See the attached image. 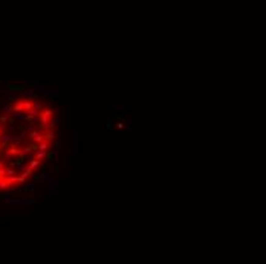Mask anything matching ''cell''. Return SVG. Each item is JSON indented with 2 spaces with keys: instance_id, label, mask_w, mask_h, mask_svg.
<instances>
[{
  "instance_id": "cell-1",
  "label": "cell",
  "mask_w": 266,
  "mask_h": 264,
  "mask_svg": "<svg viewBox=\"0 0 266 264\" xmlns=\"http://www.w3.org/2000/svg\"><path fill=\"white\" fill-rule=\"evenodd\" d=\"M29 138L34 141V142H41L45 138H43V135H40V131H31V133H29Z\"/></svg>"
},
{
  "instance_id": "cell-2",
  "label": "cell",
  "mask_w": 266,
  "mask_h": 264,
  "mask_svg": "<svg viewBox=\"0 0 266 264\" xmlns=\"http://www.w3.org/2000/svg\"><path fill=\"white\" fill-rule=\"evenodd\" d=\"M43 138H45L46 141H49V142L54 141V139H55V131H54V128H48L46 133L43 135Z\"/></svg>"
},
{
  "instance_id": "cell-3",
  "label": "cell",
  "mask_w": 266,
  "mask_h": 264,
  "mask_svg": "<svg viewBox=\"0 0 266 264\" xmlns=\"http://www.w3.org/2000/svg\"><path fill=\"white\" fill-rule=\"evenodd\" d=\"M49 144H51L49 141H46V139H43L41 142H38V144H37V150H41V151H46V150L49 148Z\"/></svg>"
},
{
  "instance_id": "cell-4",
  "label": "cell",
  "mask_w": 266,
  "mask_h": 264,
  "mask_svg": "<svg viewBox=\"0 0 266 264\" xmlns=\"http://www.w3.org/2000/svg\"><path fill=\"white\" fill-rule=\"evenodd\" d=\"M28 165H29V167H31L32 170H34V168H38V167H40V160L34 157L32 160H29V164H28Z\"/></svg>"
},
{
  "instance_id": "cell-5",
  "label": "cell",
  "mask_w": 266,
  "mask_h": 264,
  "mask_svg": "<svg viewBox=\"0 0 266 264\" xmlns=\"http://www.w3.org/2000/svg\"><path fill=\"white\" fill-rule=\"evenodd\" d=\"M43 157H46V151H41V150H35V159H43Z\"/></svg>"
},
{
  "instance_id": "cell-6",
  "label": "cell",
  "mask_w": 266,
  "mask_h": 264,
  "mask_svg": "<svg viewBox=\"0 0 266 264\" xmlns=\"http://www.w3.org/2000/svg\"><path fill=\"white\" fill-rule=\"evenodd\" d=\"M6 121H8V113H5V114L0 116V122H2V124H5Z\"/></svg>"
},
{
  "instance_id": "cell-7",
  "label": "cell",
  "mask_w": 266,
  "mask_h": 264,
  "mask_svg": "<svg viewBox=\"0 0 266 264\" xmlns=\"http://www.w3.org/2000/svg\"><path fill=\"white\" fill-rule=\"evenodd\" d=\"M5 128H6V125H5V124H2V125H0V136H2V135H3V131H5Z\"/></svg>"
},
{
  "instance_id": "cell-8",
  "label": "cell",
  "mask_w": 266,
  "mask_h": 264,
  "mask_svg": "<svg viewBox=\"0 0 266 264\" xmlns=\"http://www.w3.org/2000/svg\"><path fill=\"white\" fill-rule=\"evenodd\" d=\"M25 189H28V191H32V189H34V186H32L31 183H26V186H25Z\"/></svg>"
}]
</instances>
